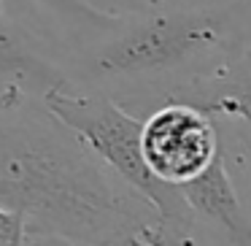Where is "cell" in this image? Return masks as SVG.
I'll return each instance as SVG.
<instances>
[{"label": "cell", "mask_w": 251, "mask_h": 246, "mask_svg": "<svg viewBox=\"0 0 251 246\" xmlns=\"http://www.w3.org/2000/svg\"><path fill=\"white\" fill-rule=\"evenodd\" d=\"M0 82L3 87H17L35 98L49 87L65 84L62 62L49 46L6 14H0Z\"/></svg>", "instance_id": "8992f818"}, {"label": "cell", "mask_w": 251, "mask_h": 246, "mask_svg": "<svg viewBox=\"0 0 251 246\" xmlns=\"http://www.w3.org/2000/svg\"><path fill=\"white\" fill-rule=\"evenodd\" d=\"M19 246V244H30L27 227H25V217L19 211L0 206V246Z\"/></svg>", "instance_id": "ba28073f"}, {"label": "cell", "mask_w": 251, "mask_h": 246, "mask_svg": "<svg viewBox=\"0 0 251 246\" xmlns=\"http://www.w3.org/2000/svg\"><path fill=\"white\" fill-rule=\"evenodd\" d=\"M240 3L108 11L65 57V84L195 103L216 119H249V19Z\"/></svg>", "instance_id": "6da1fadb"}, {"label": "cell", "mask_w": 251, "mask_h": 246, "mask_svg": "<svg viewBox=\"0 0 251 246\" xmlns=\"http://www.w3.org/2000/svg\"><path fill=\"white\" fill-rule=\"evenodd\" d=\"M41 3L49 6L51 11L62 14V17L76 19V22H87V25H98L100 19L108 14V11H103V8H95L87 0H41Z\"/></svg>", "instance_id": "52a82bcc"}, {"label": "cell", "mask_w": 251, "mask_h": 246, "mask_svg": "<svg viewBox=\"0 0 251 246\" xmlns=\"http://www.w3.org/2000/svg\"><path fill=\"white\" fill-rule=\"evenodd\" d=\"M0 206L25 217L30 244H159L151 203L17 87L0 89Z\"/></svg>", "instance_id": "7a4b0ae2"}, {"label": "cell", "mask_w": 251, "mask_h": 246, "mask_svg": "<svg viewBox=\"0 0 251 246\" xmlns=\"http://www.w3.org/2000/svg\"><path fill=\"white\" fill-rule=\"evenodd\" d=\"M41 103L84 141V146L143 195L159 219V244H195L197 219L192 217L178 187L159 181L141 154V119L116 98L100 89L57 84L41 95Z\"/></svg>", "instance_id": "3957f363"}, {"label": "cell", "mask_w": 251, "mask_h": 246, "mask_svg": "<svg viewBox=\"0 0 251 246\" xmlns=\"http://www.w3.org/2000/svg\"><path fill=\"white\" fill-rule=\"evenodd\" d=\"M178 190L197 222H208L224 238L235 241L240 246H246L251 241L249 214H246L243 200H240L238 190H235V181L227 170L224 149H219L216 157L195 179L184 181Z\"/></svg>", "instance_id": "5b68a950"}, {"label": "cell", "mask_w": 251, "mask_h": 246, "mask_svg": "<svg viewBox=\"0 0 251 246\" xmlns=\"http://www.w3.org/2000/svg\"><path fill=\"white\" fill-rule=\"evenodd\" d=\"M222 149L219 127L208 111L184 100H165L141 119V154L146 168L165 184L195 179Z\"/></svg>", "instance_id": "277c9868"}]
</instances>
